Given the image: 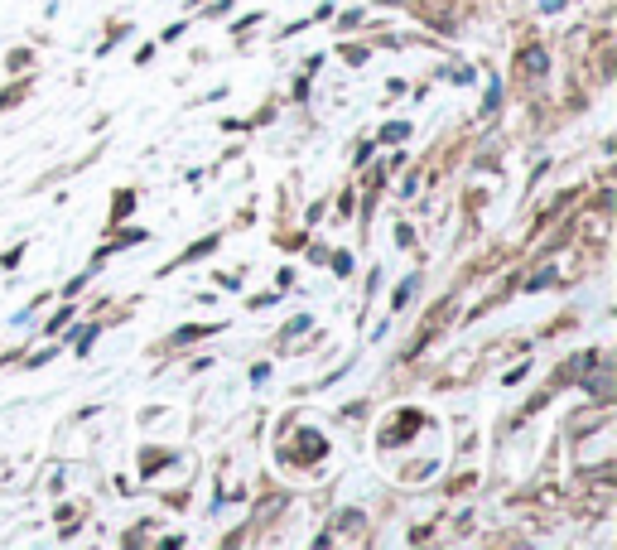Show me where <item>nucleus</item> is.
Returning <instances> with one entry per match:
<instances>
[{"instance_id":"obj_2","label":"nucleus","mask_w":617,"mask_h":550,"mask_svg":"<svg viewBox=\"0 0 617 550\" xmlns=\"http://www.w3.org/2000/svg\"><path fill=\"white\" fill-rule=\"evenodd\" d=\"M338 526H343V531H357V526H362V517H357V512H343V517H338Z\"/></svg>"},{"instance_id":"obj_1","label":"nucleus","mask_w":617,"mask_h":550,"mask_svg":"<svg viewBox=\"0 0 617 550\" xmlns=\"http://www.w3.org/2000/svg\"><path fill=\"white\" fill-rule=\"evenodd\" d=\"M208 333H217V329H198V324H193V329H179V343H188V338H208Z\"/></svg>"},{"instance_id":"obj_3","label":"nucleus","mask_w":617,"mask_h":550,"mask_svg":"<svg viewBox=\"0 0 617 550\" xmlns=\"http://www.w3.org/2000/svg\"><path fill=\"white\" fill-rule=\"evenodd\" d=\"M526 68H531V73H545V54H526Z\"/></svg>"}]
</instances>
